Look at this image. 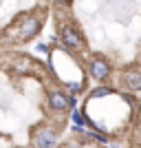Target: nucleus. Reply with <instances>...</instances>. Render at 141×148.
Masks as SVG:
<instances>
[{"mask_svg": "<svg viewBox=\"0 0 141 148\" xmlns=\"http://www.w3.org/2000/svg\"><path fill=\"white\" fill-rule=\"evenodd\" d=\"M108 93H110V88H95L93 97H101V95H108Z\"/></svg>", "mask_w": 141, "mask_h": 148, "instance_id": "0eeeda50", "label": "nucleus"}, {"mask_svg": "<svg viewBox=\"0 0 141 148\" xmlns=\"http://www.w3.org/2000/svg\"><path fill=\"white\" fill-rule=\"evenodd\" d=\"M53 144H55V130L53 128H40L33 137L35 148H53Z\"/></svg>", "mask_w": 141, "mask_h": 148, "instance_id": "f257e3e1", "label": "nucleus"}, {"mask_svg": "<svg viewBox=\"0 0 141 148\" xmlns=\"http://www.w3.org/2000/svg\"><path fill=\"white\" fill-rule=\"evenodd\" d=\"M62 40H64V44L71 47V49H80L82 44H84L80 31L73 29V27H64V29H62Z\"/></svg>", "mask_w": 141, "mask_h": 148, "instance_id": "7ed1b4c3", "label": "nucleus"}, {"mask_svg": "<svg viewBox=\"0 0 141 148\" xmlns=\"http://www.w3.org/2000/svg\"><path fill=\"white\" fill-rule=\"evenodd\" d=\"M37 29H40V20H37V18L25 20V25H22V40L33 38V33H37Z\"/></svg>", "mask_w": 141, "mask_h": 148, "instance_id": "39448f33", "label": "nucleus"}, {"mask_svg": "<svg viewBox=\"0 0 141 148\" xmlns=\"http://www.w3.org/2000/svg\"><path fill=\"white\" fill-rule=\"evenodd\" d=\"M49 104H51L53 111L64 113V111H68L75 102H73V97H66V95H62V93H51L49 95Z\"/></svg>", "mask_w": 141, "mask_h": 148, "instance_id": "f03ea898", "label": "nucleus"}, {"mask_svg": "<svg viewBox=\"0 0 141 148\" xmlns=\"http://www.w3.org/2000/svg\"><path fill=\"white\" fill-rule=\"evenodd\" d=\"M57 2H62V5H68V2H71V0H57Z\"/></svg>", "mask_w": 141, "mask_h": 148, "instance_id": "6e6552de", "label": "nucleus"}, {"mask_svg": "<svg viewBox=\"0 0 141 148\" xmlns=\"http://www.w3.org/2000/svg\"><path fill=\"white\" fill-rule=\"evenodd\" d=\"M126 84L130 91H139L141 88V73H128L126 75Z\"/></svg>", "mask_w": 141, "mask_h": 148, "instance_id": "423d86ee", "label": "nucleus"}, {"mask_svg": "<svg viewBox=\"0 0 141 148\" xmlns=\"http://www.w3.org/2000/svg\"><path fill=\"white\" fill-rule=\"evenodd\" d=\"M91 73H93L95 80H104L106 75L110 73V66H108L104 60H93L91 62Z\"/></svg>", "mask_w": 141, "mask_h": 148, "instance_id": "20e7f679", "label": "nucleus"}]
</instances>
